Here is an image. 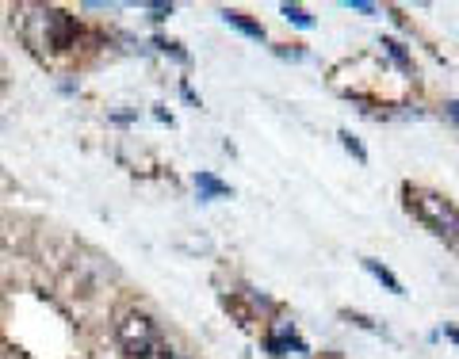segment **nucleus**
I'll use <instances>...</instances> for the list:
<instances>
[{
  "instance_id": "1",
  "label": "nucleus",
  "mask_w": 459,
  "mask_h": 359,
  "mask_svg": "<svg viewBox=\"0 0 459 359\" xmlns=\"http://www.w3.org/2000/svg\"><path fill=\"white\" fill-rule=\"evenodd\" d=\"M31 16L23 20V38L35 50H65L77 35L73 16H65L58 8H27Z\"/></svg>"
},
{
  "instance_id": "2",
  "label": "nucleus",
  "mask_w": 459,
  "mask_h": 359,
  "mask_svg": "<svg viewBox=\"0 0 459 359\" xmlns=\"http://www.w3.org/2000/svg\"><path fill=\"white\" fill-rule=\"evenodd\" d=\"M406 199H410V210H413V215L421 218L437 237L459 241V210L448 203V199L437 195V192H425V188H406Z\"/></svg>"
},
{
  "instance_id": "3",
  "label": "nucleus",
  "mask_w": 459,
  "mask_h": 359,
  "mask_svg": "<svg viewBox=\"0 0 459 359\" xmlns=\"http://www.w3.org/2000/svg\"><path fill=\"white\" fill-rule=\"evenodd\" d=\"M119 344H123V352L134 355V359H150L157 352V329L146 314H127L123 322H119Z\"/></svg>"
},
{
  "instance_id": "4",
  "label": "nucleus",
  "mask_w": 459,
  "mask_h": 359,
  "mask_svg": "<svg viewBox=\"0 0 459 359\" xmlns=\"http://www.w3.org/2000/svg\"><path fill=\"white\" fill-rule=\"evenodd\" d=\"M222 20L230 23V28H238L241 35H249V38H264V28L256 20H249V16H241V12H230V8H222Z\"/></svg>"
},
{
  "instance_id": "5",
  "label": "nucleus",
  "mask_w": 459,
  "mask_h": 359,
  "mask_svg": "<svg viewBox=\"0 0 459 359\" xmlns=\"http://www.w3.org/2000/svg\"><path fill=\"white\" fill-rule=\"evenodd\" d=\"M196 188H199V199H226L230 188L219 180V176H211V172H199L196 176Z\"/></svg>"
},
{
  "instance_id": "6",
  "label": "nucleus",
  "mask_w": 459,
  "mask_h": 359,
  "mask_svg": "<svg viewBox=\"0 0 459 359\" xmlns=\"http://www.w3.org/2000/svg\"><path fill=\"white\" fill-rule=\"evenodd\" d=\"M363 268H368L375 279H380V283L390 290V295H406V290H402V283H398V279H395V272H390V268H383V264L380 260H363Z\"/></svg>"
},
{
  "instance_id": "7",
  "label": "nucleus",
  "mask_w": 459,
  "mask_h": 359,
  "mask_svg": "<svg viewBox=\"0 0 459 359\" xmlns=\"http://www.w3.org/2000/svg\"><path fill=\"white\" fill-rule=\"evenodd\" d=\"M283 16H288V20L295 23V28H303V31L314 28V16H310L306 8H299V4H283Z\"/></svg>"
},
{
  "instance_id": "8",
  "label": "nucleus",
  "mask_w": 459,
  "mask_h": 359,
  "mask_svg": "<svg viewBox=\"0 0 459 359\" xmlns=\"http://www.w3.org/2000/svg\"><path fill=\"white\" fill-rule=\"evenodd\" d=\"M341 145H345V150L356 157V161H368V150H363L360 138H353V135H348V130H341Z\"/></svg>"
},
{
  "instance_id": "9",
  "label": "nucleus",
  "mask_w": 459,
  "mask_h": 359,
  "mask_svg": "<svg viewBox=\"0 0 459 359\" xmlns=\"http://www.w3.org/2000/svg\"><path fill=\"white\" fill-rule=\"evenodd\" d=\"M383 46H387V54L402 65V69H410V54L402 50V43H395V38H383Z\"/></svg>"
},
{
  "instance_id": "10",
  "label": "nucleus",
  "mask_w": 459,
  "mask_h": 359,
  "mask_svg": "<svg viewBox=\"0 0 459 359\" xmlns=\"http://www.w3.org/2000/svg\"><path fill=\"white\" fill-rule=\"evenodd\" d=\"M154 46H157V50H165V54H172L177 61H188V54H184V50H180L177 43H165V38H154Z\"/></svg>"
},
{
  "instance_id": "11",
  "label": "nucleus",
  "mask_w": 459,
  "mask_h": 359,
  "mask_svg": "<svg viewBox=\"0 0 459 359\" xmlns=\"http://www.w3.org/2000/svg\"><path fill=\"white\" fill-rule=\"evenodd\" d=\"M345 8L363 12V16H375V4H368V0H345Z\"/></svg>"
},
{
  "instance_id": "12",
  "label": "nucleus",
  "mask_w": 459,
  "mask_h": 359,
  "mask_svg": "<svg viewBox=\"0 0 459 359\" xmlns=\"http://www.w3.org/2000/svg\"><path fill=\"white\" fill-rule=\"evenodd\" d=\"M448 118H452V123H459V100L448 103Z\"/></svg>"
},
{
  "instance_id": "13",
  "label": "nucleus",
  "mask_w": 459,
  "mask_h": 359,
  "mask_svg": "<svg viewBox=\"0 0 459 359\" xmlns=\"http://www.w3.org/2000/svg\"><path fill=\"white\" fill-rule=\"evenodd\" d=\"M448 340H455V344H459V329H448Z\"/></svg>"
}]
</instances>
